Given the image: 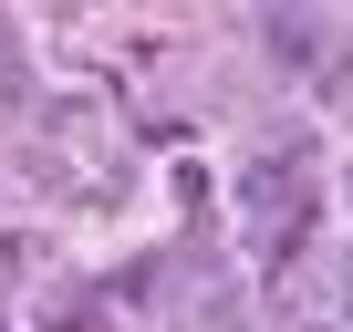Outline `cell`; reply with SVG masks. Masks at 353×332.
I'll use <instances>...</instances> for the list:
<instances>
[{
  "label": "cell",
  "mask_w": 353,
  "mask_h": 332,
  "mask_svg": "<svg viewBox=\"0 0 353 332\" xmlns=\"http://www.w3.org/2000/svg\"><path fill=\"white\" fill-rule=\"evenodd\" d=\"M239 198H250V218H281V208H291V156H260Z\"/></svg>",
  "instance_id": "cell-1"
},
{
  "label": "cell",
  "mask_w": 353,
  "mask_h": 332,
  "mask_svg": "<svg viewBox=\"0 0 353 332\" xmlns=\"http://www.w3.org/2000/svg\"><path fill=\"white\" fill-rule=\"evenodd\" d=\"M322 104H353V42H343V52L322 63Z\"/></svg>",
  "instance_id": "cell-2"
},
{
  "label": "cell",
  "mask_w": 353,
  "mask_h": 332,
  "mask_svg": "<svg viewBox=\"0 0 353 332\" xmlns=\"http://www.w3.org/2000/svg\"><path fill=\"white\" fill-rule=\"evenodd\" d=\"M343 198H353V177H343Z\"/></svg>",
  "instance_id": "cell-3"
}]
</instances>
